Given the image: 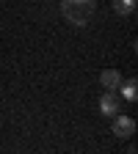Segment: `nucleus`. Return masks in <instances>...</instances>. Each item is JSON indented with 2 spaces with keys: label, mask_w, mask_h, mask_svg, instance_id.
Listing matches in <instances>:
<instances>
[{
  "label": "nucleus",
  "mask_w": 138,
  "mask_h": 154,
  "mask_svg": "<svg viewBox=\"0 0 138 154\" xmlns=\"http://www.w3.org/2000/svg\"><path fill=\"white\" fill-rule=\"evenodd\" d=\"M94 8H97V0H61V14L77 28H83L91 19Z\"/></svg>",
  "instance_id": "1"
},
{
  "label": "nucleus",
  "mask_w": 138,
  "mask_h": 154,
  "mask_svg": "<svg viewBox=\"0 0 138 154\" xmlns=\"http://www.w3.org/2000/svg\"><path fill=\"white\" fill-rule=\"evenodd\" d=\"M113 135L116 138H133L135 135V119H130V116H122V113H116L113 116Z\"/></svg>",
  "instance_id": "2"
},
{
  "label": "nucleus",
  "mask_w": 138,
  "mask_h": 154,
  "mask_svg": "<svg viewBox=\"0 0 138 154\" xmlns=\"http://www.w3.org/2000/svg\"><path fill=\"white\" fill-rule=\"evenodd\" d=\"M119 107H122V99H119V94H116V91H105V94L100 96V113H102V116L113 119V116L119 113Z\"/></svg>",
  "instance_id": "3"
},
{
  "label": "nucleus",
  "mask_w": 138,
  "mask_h": 154,
  "mask_svg": "<svg viewBox=\"0 0 138 154\" xmlns=\"http://www.w3.org/2000/svg\"><path fill=\"white\" fill-rule=\"evenodd\" d=\"M100 83H102L105 91H119V85H122V74L116 72V69H105V72L100 74Z\"/></svg>",
  "instance_id": "4"
},
{
  "label": "nucleus",
  "mask_w": 138,
  "mask_h": 154,
  "mask_svg": "<svg viewBox=\"0 0 138 154\" xmlns=\"http://www.w3.org/2000/svg\"><path fill=\"white\" fill-rule=\"evenodd\" d=\"M113 11L119 17H130L135 11V0H113Z\"/></svg>",
  "instance_id": "5"
},
{
  "label": "nucleus",
  "mask_w": 138,
  "mask_h": 154,
  "mask_svg": "<svg viewBox=\"0 0 138 154\" xmlns=\"http://www.w3.org/2000/svg\"><path fill=\"white\" fill-rule=\"evenodd\" d=\"M119 88H122V96H124L127 102H135V99H138V85H135V80H127V83H122Z\"/></svg>",
  "instance_id": "6"
}]
</instances>
